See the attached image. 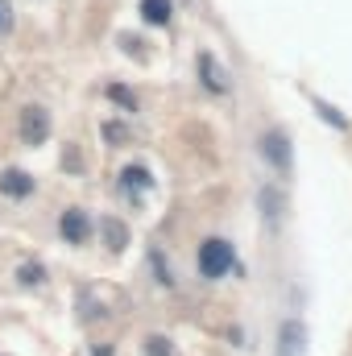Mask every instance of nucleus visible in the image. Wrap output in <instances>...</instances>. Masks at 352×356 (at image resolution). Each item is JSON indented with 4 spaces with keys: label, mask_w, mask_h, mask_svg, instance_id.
<instances>
[{
    "label": "nucleus",
    "mask_w": 352,
    "mask_h": 356,
    "mask_svg": "<svg viewBox=\"0 0 352 356\" xmlns=\"http://www.w3.org/2000/svg\"><path fill=\"white\" fill-rule=\"evenodd\" d=\"M195 266H199V273H203L207 282H220L228 269L237 266V249H232V241H224V236H207V241L199 245V253H195Z\"/></svg>",
    "instance_id": "f257e3e1"
},
{
    "label": "nucleus",
    "mask_w": 352,
    "mask_h": 356,
    "mask_svg": "<svg viewBox=\"0 0 352 356\" xmlns=\"http://www.w3.org/2000/svg\"><path fill=\"white\" fill-rule=\"evenodd\" d=\"M257 149H262V158L273 166V170H278V175H290V137H286L282 129H269V133H262Z\"/></svg>",
    "instance_id": "f03ea898"
},
{
    "label": "nucleus",
    "mask_w": 352,
    "mask_h": 356,
    "mask_svg": "<svg viewBox=\"0 0 352 356\" xmlns=\"http://www.w3.org/2000/svg\"><path fill=\"white\" fill-rule=\"evenodd\" d=\"M195 67H199V83L211 91V95H228L232 83H228V71L220 67V58L211 54V50H203L199 58H195Z\"/></svg>",
    "instance_id": "7ed1b4c3"
},
{
    "label": "nucleus",
    "mask_w": 352,
    "mask_h": 356,
    "mask_svg": "<svg viewBox=\"0 0 352 356\" xmlns=\"http://www.w3.org/2000/svg\"><path fill=\"white\" fill-rule=\"evenodd\" d=\"M58 236L67 241V245H88L91 241V220L83 207H67L63 216H58Z\"/></svg>",
    "instance_id": "20e7f679"
},
{
    "label": "nucleus",
    "mask_w": 352,
    "mask_h": 356,
    "mask_svg": "<svg viewBox=\"0 0 352 356\" xmlns=\"http://www.w3.org/2000/svg\"><path fill=\"white\" fill-rule=\"evenodd\" d=\"M21 137H25L29 145H42V141L50 137V116H46V108H25V116H21Z\"/></svg>",
    "instance_id": "39448f33"
},
{
    "label": "nucleus",
    "mask_w": 352,
    "mask_h": 356,
    "mask_svg": "<svg viewBox=\"0 0 352 356\" xmlns=\"http://www.w3.org/2000/svg\"><path fill=\"white\" fill-rule=\"evenodd\" d=\"M303 348H307V327L298 319H286L278 332V356H303Z\"/></svg>",
    "instance_id": "423d86ee"
},
{
    "label": "nucleus",
    "mask_w": 352,
    "mask_h": 356,
    "mask_svg": "<svg viewBox=\"0 0 352 356\" xmlns=\"http://www.w3.org/2000/svg\"><path fill=\"white\" fill-rule=\"evenodd\" d=\"M0 195L25 199V195H33V178L25 175V170H17V166H8V170H0Z\"/></svg>",
    "instance_id": "0eeeda50"
},
{
    "label": "nucleus",
    "mask_w": 352,
    "mask_h": 356,
    "mask_svg": "<svg viewBox=\"0 0 352 356\" xmlns=\"http://www.w3.org/2000/svg\"><path fill=\"white\" fill-rule=\"evenodd\" d=\"M257 203H262V216L269 224H278L282 220V207H286V199H282V191L273 186V182H265L262 191H257Z\"/></svg>",
    "instance_id": "6e6552de"
},
{
    "label": "nucleus",
    "mask_w": 352,
    "mask_h": 356,
    "mask_svg": "<svg viewBox=\"0 0 352 356\" xmlns=\"http://www.w3.org/2000/svg\"><path fill=\"white\" fill-rule=\"evenodd\" d=\"M141 17H145L150 25H170L175 0H141Z\"/></svg>",
    "instance_id": "1a4fd4ad"
},
{
    "label": "nucleus",
    "mask_w": 352,
    "mask_h": 356,
    "mask_svg": "<svg viewBox=\"0 0 352 356\" xmlns=\"http://www.w3.org/2000/svg\"><path fill=\"white\" fill-rule=\"evenodd\" d=\"M120 178H125V186H141V191H150V186H154V175H150L145 166H125Z\"/></svg>",
    "instance_id": "9d476101"
},
{
    "label": "nucleus",
    "mask_w": 352,
    "mask_h": 356,
    "mask_svg": "<svg viewBox=\"0 0 352 356\" xmlns=\"http://www.w3.org/2000/svg\"><path fill=\"white\" fill-rule=\"evenodd\" d=\"M99 228H104V236H108V249H125V245H129V232H125V224H116V220H104Z\"/></svg>",
    "instance_id": "9b49d317"
},
{
    "label": "nucleus",
    "mask_w": 352,
    "mask_h": 356,
    "mask_svg": "<svg viewBox=\"0 0 352 356\" xmlns=\"http://www.w3.org/2000/svg\"><path fill=\"white\" fill-rule=\"evenodd\" d=\"M108 99H116L125 112H137V95H133L129 88H120V83H112V88H108Z\"/></svg>",
    "instance_id": "f8f14e48"
},
{
    "label": "nucleus",
    "mask_w": 352,
    "mask_h": 356,
    "mask_svg": "<svg viewBox=\"0 0 352 356\" xmlns=\"http://www.w3.org/2000/svg\"><path fill=\"white\" fill-rule=\"evenodd\" d=\"M311 104H315V112H319V116H323V120H328V124H336V129H349V120H344V116H340V112H336V108H332V104H323V99H319V95H315V99H311Z\"/></svg>",
    "instance_id": "ddd939ff"
},
{
    "label": "nucleus",
    "mask_w": 352,
    "mask_h": 356,
    "mask_svg": "<svg viewBox=\"0 0 352 356\" xmlns=\"http://www.w3.org/2000/svg\"><path fill=\"white\" fill-rule=\"evenodd\" d=\"M145 356H170V340L150 336V340H145Z\"/></svg>",
    "instance_id": "4468645a"
},
{
    "label": "nucleus",
    "mask_w": 352,
    "mask_h": 356,
    "mask_svg": "<svg viewBox=\"0 0 352 356\" xmlns=\"http://www.w3.org/2000/svg\"><path fill=\"white\" fill-rule=\"evenodd\" d=\"M21 282H25V286H38V282H46V269L42 266H25L21 269Z\"/></svg>",
    "instance_id": "2eb2a0df"
},
{
    "label": "nucleus",
    "mask_w": 352,
    "mask_h": 356,
    "mask_svg": "<svg viewBox=\"0 0 352 356\" xmlns=\"http://www.w3.org/2000/svg\"><path fill=\"white\" fill-rule=\"evenodd\" d=\"M8 25H13V4H8V0H0V33H4Z\"/></svg>",
    "instance_id": "dca6fc26"
}]
</instances>
